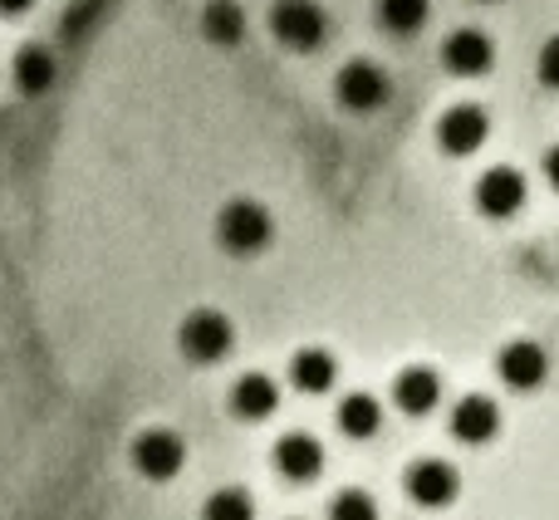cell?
Masks as SVG:
<instances>
[{"instance_id": "obj_5", "label": "cell", "mask_w": 559, "mask_h": 520, "mask_svg": "<svg viewBox=\"0 0 559 520\" xmlns=\"http://www.w3.org/2000/svg\"><path fill=\"white\" fill-rule=\"evenodd\" d=\"M472 202H476V212H481L486 222H515V216L525 212V202H531V182H525L521 167L496 163V167H486V173L476 177Z\"/></svg>"}, {"instance_id": "obj_2", "label": "cell", "mask_w": 559, "mask_h": 520, "mask_svg": "<svg viewBox=\"0 0 559 520\" xmlns=\"http://www.w3.org/2000/svg\"><path fill=\"white\" fill-rule=\"evenodd\" d=\"M177 348H182V358H192V364H202V368L222 364L236 348V319L216 305L187 309L182 324H177Z\"/></svg>"}, {"instance_id": "obj_17", "label": "cell", "mask_w": 559, "mask_h": 520, "mask_svg": "<svg viewBox=\"0 0 559 520\" xmlns=\"http://www.w3.org/2000/svg\"><path fill=\"white\" fill-rule=\"evenodd\" d=\"M55 74H59V59H55V49H45V45H20L15 59H10V79H15V88L29 98L49 94Z\"/></svg>"}, {"instance_id": "obj_13", "label": "cell", "mask_w": 559, "mask_h": 520, "mask_svg": "<svg viewBox=\"0 0 559 520\" xmlns=\"http://www.w3.org/2000/svg\"><path fill=\"white\" fill-rule=\"evenodd\" d=\"M442 69L456 79H486L496 69V39L481 25H462L442 39Z\"/></svg>"}, {"instance_id": "obj_3", "label": "cell", "mask_w": 559, "mask_h": 520, "mask_svg": "<svg viewBox=\"0 0 559 520\" xmlns=\"http://www.w3.org/2000/svg\"><path fill=\"white\" fill-rule=\"evenodd\" d=\"M128 466H133L143 482H173V476H182L187 466V437L177 433V427H138L133 442H128Z\"/></svg>"}, {"instance_id": "obj_22", "label": "cell", "mask_w": 559, "mask_h": 520, "mask_svg": "<svg viewBox=\"0 0 559 520\" xmlns=\"http://www.w3.org/2000/svg\"><path fill=\"white\" fill-rule=\"evenodd\" d=\"M535 74H540L545 88H555L559 94V35H550L540 45V55H535Z\"/></svg>"}, {"instance_id": "obj_12", "label": "cell", "mask_w": 559, "mask_h": 520, "mask_svg": "<svg viewBox=\"0 0 559 520\" xmlns=\"http://www.w3.org/2000/svg\"><path fill=\"white\" fill-rule=\"evenodd\" d=\"M388 403L403 417H432L437 407L447 403V383L432 364H407L403 374L393 378V388H388Z\"/></svg>"}, {"instance_id": "obj_8", "label": "cell", "mask_w": 559, "mask_h": 520, "mask_svg": "<svg viewBox=\"0 0 559 520\" xmlns=\"http://www.w3.org/2000/svg\"><path fill=\"white\" fill-rule=\"evenodd\" d=\"M334 98L348 114H378V108L393 98V79H388V69L373 64V59H348L334 74Z\"/></svg>"}, {"instance_id": "obj_14", "label": "cell", "mask_w": 559, "mask_h": 520, "mask_svg": "<svg viewBox=\"0 0 559 520\" xmlns=\"http://www.w3.org/2000/svg\"><path fill=\"white\" fill-rule=\"evenodd\" d=\"M226 407H231L236 423H271L280 413V383L271 374H261V368H251V374H241L231 388H226Z\"/></svg>"}, {"instance_id": "obj_20", "label": "cell", "mask_w": 559, "mask_h": 520, "mask_svg": "<svg viewBox=\"0 0 559 520\" xmlns=\"http://www.w3.org/2000/svg\"><path fill=\"white\" fill-rule=\"evenodd\" d=\"M197 520H261V516H255V496L246 486H216L202 501V516Z\"/></svg>"}, {"instance_id": "obj_6", "label": "cell", "mask_w": 559, "mask_h": 520, "mask_svg": "<svg viewBox=\"0 0 559 520\" xmlns=\"http://www.w3.org/2000/svg\"><path fill=\"white\" fill-rule=\"evenodd\" d=\"M403 492L417 511H447L462 496V472L447 457H413L403 472Z\"/></svg>"}, {"instance_id": "obj_9", "label": "cell", "mask_w": 559, "mask_h": 520, "mask_svg": "<svg viewBox=\"0 0 559 520\" xmlns=\"http://www.w3.org/2000/svg\"><path fill=\"white\" fill-rule=\"evenodd\" d=\"M271 466H275V476L285 486H314L319 476H324V466H329V452H324V442H319L314 433H280L275 437V447H271Z\"/></svg>"}, {"instance_id": "obj_7", "label": "cell", "mask_w": 559, "mask_h": 520, "mask_svg": "<svg viewBox=\"0 0 559 520\" xmlns=\"http://www.w3.org/2000/svg\"><path fill=\"white\" fill-rule=\"evenodd\" d=\"M271 35L295 55H314L329 35V15L319 0H275L271 5Z\"/></svg>"}, {"instance_id": "obj_15", "label": "cell", "mask_w": 559, "mask_h": 520, "mask_svg": "<svg viewBox=\"0 0 559 520\" xmlns=\"http://www.w3.org/2000/svg\"><path fill=\"white\" fill-rule=\"evenodd\" d=\"M334 383H338V358H334V348L305 344V348H295V354H289V388H295V393L324 398V393H334Z\"/></svg>"}, {"instance_id": "obj_4", "label": "cell", "mask_w": 559, "mask_h": 520, "mask_svg": "<svg viewBox=\"0 0 559 520\" xmlns=\"http://www.w3.org/2000/svg\"><path fill=\"white\" fill-rule=\"evenodd\" d=\"M550 348L540 344V339L531 334H515L506 339L501 348H496V378H501L511 393H540L545 383H550Z\"/></svg>"}, {"instance_id": "obj_19", "label": "cell", "mask_w": 559, "mask_h": 520, "mask_svg": "<svg viewBox=\"0 0 559 520\" xmlns=\"http://www.w3.org/2000/svg\"><path fill=\"white\" fill-rule=\"evenodd\" d=\"M373 10H378V25L397 39L417 35V29L432 20V0H378Z\"/></svg>"}, {"instance_id": "obj_10", "label": "cell", "mask_w": 559, "mask_h": 520, "mask_svg": "<svg viewBox=\"0 0 559 520\" xmlns=\"http://www.w3.org/2000/svg\"><path fill=\"white\" fill-rule=\"evenodd\" d=\"M447 427H452V437L462 447H491L496 437H501V427H506V413H501V403H496L491 393H466V398H456L452 403Z\"/></svg>"}, {"instance_id": "obj_11", "label": "cell", "mask_w": 559, "mask_h": 520, "mask_svg": "<svg viewBox=\"0 0 559 520\" xmlns=\"http://www.w3.org/2000/svg\"><path fill=\"white\" fill-rule=\"evenodd\" d=\"M491 138V114L481 104H452L437 118V147L447 157H476Z\"/></svg>"}, {"instance_id": "obj_25", "label": "cell", "mask_w": 559, "mask_h": 520, "mask_svg": "<svg viewBox=\"0 0 559 520\" xmlns=\"http://www.w3.org/2000/svg\"><path fill=\"white\" fill-rule=\"evenodd\" d=\"M481 5H486V0H481Z\"/></svg>"}, {"instance_id": "obj_23", "label": "cell", "mask_w": 559, "mask_h": 520, "mask_svg": "<svg viewBox=\"0 0 559 520\" xmlns=\"http://www.w3.org/2000/svg\"><path fill=\"white\" fill-rule=\"evenodd\" d=\"M540 173H545V182H550V192H559V143H555V147H545Z\"/></svg>"}, {"instance_id": "obj_24", "label": "cell", "mask_w": 559, "mask_h": 520, "mask_svg": "<svg viewBox=\"0 0 559 520\" xmlns=\"http://www.w3.org/2000/svg\"><path fill=\"white\" fill-rule=\"evenodd\" d=\"M35 10V0H0V20H20Z\"/></svg>"}, {"instance_id": "obj_1", "label": "cell", "mask_w": 559, "mask_h": 520, "mask_svg": "<svg viewBox=\"0 0 559 520\" xmlns=\"http://www.w3.org/2000/svg\"><path fill=\"white\" fill-rule=\"evenodd\" d=\"M216 246L236 260H255L275 246V216L255 197H231L216 212Z\"/></svg>"}, {"instance_id": "obj_21", "label": "cell", "mask_w": 559, "mask_h": 520, "mask_svg": "<svg viewBox=\"0 0 559 520\" xmlns=\"http://www.w3.org/2000/svg\"><path fill=\"white\" fill-rule=\"evenodd\" d=\"M324 520H383V506H378V496L364 492V486H344V492L329 496Z\"/></svg>"}, {"instance_id": "obj_16", "label": "cell", "mask_w": 559, "mask_h": 520, "mask_svg": "<svg viewBox=\"0 0 559 520\" xmlns=\"http://www.w3.org/2000/svg\"><path fill=\"white\" fill-rule=\"evenodd\" d=\"M334 427L348 437V442H368V437H378L383 433V398L364 393V388L344 393L334 403Z\"/></svg>"}, {"instance_id": "obj_18", "label": "cell", "mask_w": 559, "mask_h": 520, "mask_svg": "<svg viewBox=\"0 0 559 520\" xmlns=\"http://www.w3.org/2000/svg\"><path fill=\"white\" fill-rule=\"evenodd\" d=\"M202 35L222 49H236L246 39V10L236 5V0H212V5L202 10Z\"/></svg>"}]
</instances>
